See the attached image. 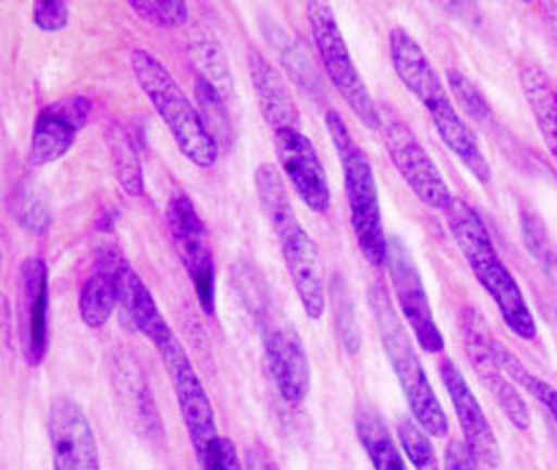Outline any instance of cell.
I'll use <instances>...</instances> for the list:
<instances>
[{
	"instance_id": "obj_1",
	"label": "cell",
	"mask_w": 557,
	"mask_h": 470,
	"mask_svg": "<svg viewBox=\"0 0 557 470\" xmlns=\"http://www.w3.org/2000/svg\"><path fill=\"white\" fill-rule=\"evenodd\" d=\"M388 54L400 83L422 103L443 144L479 183H490L492 168L474 131L461 118L422 46L405 28L394 26L388 34Z\"/></svg>"
},
{
	"instance_id": "obj_2",
	"label": "cell",
	"mask_w": 557,
	"mask_h": 470,
	"mask_svg": "<svg viewBox=\"0 0 557 470\" xmlns=\"http://www.w3.org/2000/svg\"><path fill=\"white\" fill-rule=\"evenodd\" d=\"M444 214L453 239L474 272L478 283L495 301L505 326L518 338L527 342L535 338L536 322L527 298L496 251L492 235L478 211L466 200L455 199Z\"/></svg>"
},
{
	"instance_id": "obj_3",
	"label": "cell",
	"mask_w": 557,
	"mask_h": 470,
	"mask_svg": "<svg viewBox=\"0 0 557 470\" xmlns=\"http://www.w3.org/2000/svg\"><path fill=\"white\" fill-rule=\"evenodd\" d=\"M129 63L139 89L164 121L180 152L197 168H213L220 157V147L206 129L196 104L188 100L168 66L147 49H133Z\"/></svg>"
},
{
	"instance_id": "obj_4",
	"label": "cell",
	"mask_w": 557,
	"mask_h": 470,
	"mask_svg": "<svg viewBox=\"0 0 557 470\" xmlns=\"http://www.w3.org/2000/svg\"><path fill=\"white\" fill-rule=\"evenodd\" d=\"M324 122L344 171L350 225L359 251L370 265L385 267L388 258V239L383 231L373 165L364 150L357 145L342 113L327 110Z\"/></svg>"
},
{
	"instance_id": "obj_5",
	"label": "cell",
	"mask_w": 557,
	"mask_h": 470,
	"mask_svg": "<svg viewBox=\"0 0 557 470\" xmlns=\"http://www.w3.org/2000/svg\"><path fill=\"white\" fill-rule=\"evenodd\" d=\"M371 310L379 326L383 350L387 354L394 373L405 392L414 420L435 440H444L449 434L448 417L444 413L440 397L426 376L413 339L400 321L396 307L392 304L387 289L382 284L371 287Z\"/></svg>"
},
{
	"instance_id": "obj_6",
	"label": "cell",
	"mask_w": 557,
	"mask_h": 470,
	"mask_svg": "<svg viewBox=\"0 0 557 470\" xmlns=\"http://www.w3.org/2000/svg\"><path fill=\"white\" fill-rule=\"evenodd\" d=\"M307 17H309L313 44L331 84L344 98L348 109L352 110L354 115L362 122V126L379 131V104L374 103L364 78L359 74L350 57L330 2L310 0L307 2Z\"/></svg>"
},
{
	"instance_id": "obj_7",
	"label": "cell",
	"mask_w": 557,
	"mask_h": 470,
	"mask_svg": "<svg viewBox=\"0 0 557 470\" xmlns=\"http://www.w3.org/2000/svg\"><path fill=\"white\" fill-rule=\"evenodd\" d=\"M165 223L173 240L174 251L190 279L197 301L208 318L216 313V265L213 248L194 200L176 191L165 206Z\"/></svg>"
},
{
	"instance_id": "obj_8",
	"label": "cell",
	"mask_w": 557,
	"mask_h": 470,
	"mask_svg": "<svg viewBox=\"0 0 557 470\" xmlns=\"http://www.w3.org/2000/svg\"><path fill=\"white\" fill-rule=\"evenodd\" d=\"M379 112L380 135L400 178L426 208L446 211L455 197L440 168L396 110L388 104H379Z\"/></svg>"
},
{
	"instance_id": "obj_9",
	"label": "cell",
	"mask_w": 557,
	"mask_h": 470,
	"mask_svg": "<svg viewBox=\"0 0 557 470\" xmlns=\"http://www.w3.org/2000/svg\"><path fill=\"white\" fill-rule=\"evenodd\" d=\"M461 342L466 348L472 370L478 374L479 382H483L486 391L492 394L502 413L509 418L518 431L530 429L531 413L527 400L522 399L518 388L509 382L500 362L496 359L495 336L484 321L483 313L474 307H461L458 313Z\"/></svg>"
},
{
	"instance_id": "obj_10",
	"label": "cell",
	"mask_w": 557,
	"mask_h": 470,
	"mask_svg": "<svg viewBox=\"0 0 557 470\" xmlns=\"http://www.w3.org/2000/svg\"><path fill=\"white\" fill-rule=\"evenodd\" d=\"M16 319L20 350L26 364H42L49 348V269L40 257H28L17 269Z\"/></svg>"
},
{
	"instance_id": "obj_11",
	"label": "cell",
	"mask_w": 557,
	"mask_h": 470,
	"mask_svg": "<svg viewBox=\"0 0 557 470\" xmlns=\"http://www.w3.org/2000/svg\"><path fill=\"white\" fill-rule=\"evenodd\" d=\"M387 270L392 289L403 318L408 322L417 344L429 354L444 350V336L434 319L431 301L423 286L422 275L413 257L399 239H388Z\"/></svg>"
},
{
	"instance_id": "obj_12",
	"label": "cell",
	"mask_w": 557,
	"mask_h": 470,
	"mask_svg": "<svg viewBox=\"0 0 557 470\" xmlns=\"http://www.w3.org/2000/svg\"><path fill=\"white\" fill-rule=\"evenodd\" d=\"M194 453L220 435L213 403L178 338L161 352Z\"/></svg>"
},
{
	"instance_id": "obj_13",
	"label": "cell",
	"mask_w": 557,
	"mask_h": 470,
	"mask_svg": "<svg viewBox=\"0 0 557 470\" xmlns=\"http://www.w3.org/2000/svg\"><path fill=\"white\" fill-rule=\"evenodd\" d=\"M275 157L296 196L315 214L331 208L330 182L321 157L309 136L300 129L274 131Z\"/></svg>"
},
{
	"instance_id": "obj_14",
	"label": "cell",
	"mask_w": 557,
	"mask_h": 470,
	"mask_svg": "<svg viewBox=\"0 0 557 470\" xmlns=\"http://www.w3.org/2000/svg\"><path fill=\"white\" fill-rule=\"evenodd\" d=\"M49 446L54 470H101L95 432L83 408L57 397L49 406Z\"/></svg>"
},
{
	"instance_id": "obj_15",
	"label": "cell",
	"mask_w": 557,
	"mask_h": 470,
	"mask_svg": "<svg viewBox=\"0 0 557 470\" xmlns=\"http://www.w3.org/2000/svg\"><path fill=\"white\" fill-rule=\"evenodd\" d=\"M91 113L92 101L83 95L66 96L46 104L35 119L28 161L34 165L60 161L74 147Z\"/></svg>"
},
{
	"instance_id": "obj_16",
	"label": "cell",
	"mask_w": 557,
	"mask_h": 470,
	"mask_svg": "<svg viewBox=\"0 0 557 470\" xmlns=\"http://www.w3.org/2000/svg\"><path fill=\"white\" fill-rule=\"evenodd\" d=\"M440 373L444 388L448 392L453 408L457 413L463 443H466L470 455L478 466L486 467L490 470L498 469L502 466L500 444H498L495 432L487 422L484 409L479 405L474 392L469 387V383L463 379L457 364L449 359H444L441 362Z\"/></svg>"
},
{
	"instance_id": "obj_17",
	"label": "cell",
	"mask_w": 557,
	"mask_h": 470,
	"mask_svg": "<svg viewBox=\"0 0 557 470\" xmlns=\"http://www.w3.org/2000/svg\"><path fill=\"white\" fill-rule=\"evenodd\" d=\"M275 235L307 318L319 321L326 310V284H324V265H322L318 244L300 222L293 223L292 226H287Z\"/></svg>"
},
{
	"instance_id": "obj_18",
	"label": "cell",
	"mask_w": 557,
	"mask_h": 470,
	"mask_svg": "<svg viewBox=\"0 0 557 470\" xmlns=\"http://www.w3.org/2000/svg\"><path fill=\"white\" fill-rule=\"evenodd\" d=\"M265 356L270 376L284 403L298 406L309 396L310 361L300 335L289 324L274 322L267 327Z\"/></svg>"
},
{
	"instance_id": "obj_19",
	"label": "cell",
	"mask_w": 557,
	"mask_h": 470,
	"mask_svg": "<svg viewBox=\"0 0 557 470\" xmlns=\"http://www.w3.org/2000/svg\"><path fill=\"white\" fill-rule=\"evenodd\" d=\"M119 309L131 330L145 336L157 352L161 354L176 339L144 279L131 269L126 260L119 269Z\"/></svg>"
},
{
	"instance_id": "obj_20",
	"label": "cell",
	"mask_w": 557,
	"mask_h": 470,
	"mask_svg": "<svg viewBox=\"0 0 557 470\" xmlns=\"http://www.w3.org/2000/svg\"><path fill=\"white\" fill-rule=\"evenodd\" d=\"M248 66L261 118L274 131L300 129V110L286 78L258 51L249 52Z\"/></svg>"
},
{
	"instance_id": "obj_21",
	"label": "cell",
	"mask_w": 557,
	"mask_h": 470,
	"mask_svg": "<svg viewBox=\"0 0 557 470\" xmlns=\"http://www.w3.org/2000/svg\"><path fill=\"white\" fill-rule=\"evenodd\" d=\"M124 258L107 252L78 293V316L89 330H100L119 307V269Z\"/></svg>"
},
{
	"instance_id": "obj_22",
	"label": "cell",
	"mask_w": 557,
	"mask_h": 470,
	"mask_svg": "<svg viewBox=\"0 0 557 470\" xmlns=\"http://www.w3.org/2000/svg\"><path fill=\"white\" fill-rule=\"evenodd\" d=\"M521 86L545 147L557 162V101L550 78L540 66H528L522 70Z\"/></svg>"
},
{
	"instance_id": "obj_23",
	"label": "cell",
	"mask_w": 557,
	"mask_h": 470,
	"mask_svg": "<svg viewBox=\"0 0 557 470\" xmlns=\"http://www.w3.org/2000/svg\"><path fill=\"white\" fill-rule=\"evenodd\" d=\"M356 432L374 470H408L396 441L374 409L357 411Z\"/></svg>"
},
{
	"instance_id": "obj_24",
	"label": "cell",
	"mask_w": 557,
	"mask_h": 470,
	"mask_svg": "<svg viewBox=\"0 0 557 470\" xmlns=\"http://www.w3.org/2000/svg\"><path fill=\"white\" fill-rule=\"evenodd\" d=\"M255 188H257L261 211L265 214L275 234L298 222L283 173L277 165L270 164V162L258 165L255 171Z\"/></svg>"
},
{
	"instance_id": "obj_25",
	"label": "cell",
	"mask_w": 557,
	"mask_h": 470,
	"mask_svg": "<svg viewBox=\"0 0 557 470\" xmlns=\"http://www.w3.org/2000/svg\"><path fill=\"white\" fill-rule=\"evenodd\" d=\"M188 57L196 66L197 77L205 78L206 83L211 84L223 96V100L232 98L234 78L231 65L216 39L206 32H194L188 39Z\"/></svg>"
},
{
	"instance_id": "obj_26",
	"label": "cell",
	"mask_w": 557,
	"mask_h": 470,
	"mask_svg": "<svg viewBox=\"0 0 557 470\" xmlns=\"http://www.w3.org/2000/svg\"><path fill=\"white\" fill-rule=\"evenodd\" d=\"M110 153H112L113 170L119 185L129 197L144 196L145 178L138 147L129 131L121 124L110 127Z\"/></svg>"
},
{
	"instance_id": "obj_27",
	"label": "cell",
	"mask_w": 557,
	"mask_h": 470,
	"mask_svg": "<svg viewBox=\"0 0 557 470\" xmlns=\"http://www.w3.org/2000/svg\"><path fill=\"white\" fill-rule=\"evenodd\" d=\"M124 399H126L127 409L131 418L135 422V429L141 432V435L150 441L164 440L162 431L161 417L157 411L156 399L147 383L136 376H126V387H124Z\"/></svg>"
},
{
	"instance_id": "obj_28",
	"label": "cell",
	"mask_w": 557,
	"mask_h": 470,
	"mask_svg": "<svg viewBox=\"0 0 557 470\" xmlns=\"http://www.w3.org/2000/svg\"><path fill=\"white\" fill-rule=\"evenodd\" d=\"M495 354L507 376L512 379L518 385H521L524 391L530 392L531 396L535 397L536 400H540L548 409V413L553 415L554 422L557 423L556 388L550 383L539 379L536 374L531 373L527 366L522 364L521 359L510 348L500 344L498 339H495Z\"/></svg>"
},
{
	"instance_id": "obj_29",
	"label": "cell",
	"mask_w": 557,
	"mask_h": 470,
	"mask_svg": "<svg viewBox=\"0 0 557 470\" xmlns=\"http://www.w3.org/2000/svg\"><path fill=\"white\" fill-rule=\"evenodd\" d=\"M194 89H196L197 103H199L197 110H199L209 135L213 136L218 147L231 144L232 124L225 110L223 96L211 84L206 83L205 78L200 77H197Z\"/></svg>"
},
{
	"instance_id": "obj_30",
	"label": "cell",
	"mask_w": 557,
	"mask_h": 470,
	"mask_svg": "<svg viewBox=\"0 0 557 470\" xmlns=\"http://www.w3.org/2000/svg\"><path fill=\"white\" fill-rule=\"evenodd\" d=\"M400 448L417 470H440V460L435 455L432 435L417 420L403 418L397 425Z\"/></svg>"
},
{
	"instance_id": "obj_31",
	"label": "cell",
	"mask_w": 557,
	"mask_h": 470,
	"mask_svg": "<svg viewBox=\"0 0 557 470\" xmlns=\"http://www.w3.org/2000/svg\"><path fill=\"white\" fill-rule=\"evenodd\" d=\"M127 5L148 25L168 30L187 25L190 16L188 4L183 0H131Z\"/></svg>"
},
{
	"instance_id": "obj_32",
	"label": "cell",
	"mask_w": 557,
	"mask_h": 470,
	"mask_svg": "<svg viewBox=\"0 0 557 470\" xmlns=\"http://www.w3.org/2000/svg\"><path fill=\"white\" fill-rule=\"evenodd\" d=\"M446 75H448L453 98L458 101L463 112L478 124H483V126L490 124L493 121L492 107L487 103L483 92L479 91L478 87L458 70H448Z\"/></svg>"
},
{
	"instance_id": "obj_33",
	"label": "cell",
	"mask_w": 557,
	"mask_h": 470,
	"mask_svg": "<svg viewBox=\"0 0 557 470\" xmlns=\"http://www.w3.org/2000/svg\"><path fill=\"white\" fill-rule=\"evenodd\" d=\"M521 225L522 237L531 257L535 258L539 265L547 272L548 277H553L557 283V255L548 243L544 223L540 222V218L535 214H524Z\"/></svg>"
},
{
	"instance_id": "obj_34",
	"label": "cell",
	"mask_w": 557,
	"mask_h": 470,
	"mask_svg": "<svg viewBox=\"0 0 557 470\" xmlns=\"http://www.w3.org/2000/svg\"><path fill=\"white\" fill-rule=\"evenodd\" d=\"M200 470H244L239 453L232 440L218 435L196 453Z\"/></svg>"
},
{
	"instance_id": "obj_35",
	"label": "cell",
	"mask_w": 557,
	"mask_h": 470,
	"mask_svg": "<svg viewBox=\"0 0 557 470\" xmlns=\"http://www.w3.org/2000/svg\"><path fill=\"white\" fill-rule=\"evenodd\" d=\"M333 310L336 316V326H338L339 338L344 342V347L348 352H357L361 339L357 331L356 318H354L352 305L347 300V295L342 292L344 287H333Z\"/></svg>"
},
{
	"instance_id": "obj_36",
	"label": "cell",
	"mask_w": 557,
	"mask_h": 470,
	"mask_svg": "<svg viewBox=\"0 0 557 470\" xmlns=\"http://www.w3.org/2000/svg\"><path fill=\"white\" fill-rule=\"evenodd\" d=\"M32 20L39 30L54 34L69 25L70 9L63 0H37L32 8Z\"/></svg>"
},
{
	"instance_id": "obj_37",
	"label": "cell",
	"mask_w": 557,
	"mask_h": 470,
	"mask_svg": "<svg viewBox=\"0 0 557 470\" xmlns=\"http://www.w3.org/2000/svg\"><path fill=\"white\" fill-rule=\"evenodd\" d=\"M30 190L23 191L22 200H20V222L26 226V228H30L34 232H44L48 228L49 225V214L44 208L42 202H40L34 194H28Z\"/></svg>"
},
{
	"instance_id": "obj_38",
	"label": "cell",
	"mask_w": 557,
	"mask_h": 470,
	"mask_svg": "<svg viewBox=\"0 0 557 470\" xmlns=\"http://www.w3.org/2000/svg\"><path fill=\"white\" fill-rule=\"evenodd\" d=\"M444 470H478V463L467 449L466 443L453 440L444 452Z\"/></svg>"
},
{
	"instance_id": "obj_39",
	"label": "cell",
	"mask_w": 557,
	"mask_h": 470,
	"mask_svg": "<svg viewBox=\"0 0 557 470\" xmlns=\"http://www.w3.org/2000/svg\"><path fill=\"white\" fill-rule=\"evenodd\" d=\"M265 470H277V469H275V466H272V463H269V466L265 467Z\"/></svg>"
},
{
	"instance_id": "obj_40",
	"label": "cell",
	"mask_w": 557,
	"mask_h": 470,
	"mask_svg": "<svg viewBox=\"0 0 557 470\" xmlns=\"http://www.w3.org/2000/svg\"><path fill=\"white\" fill-rule=\"evenodd\" d=\"M554 95H556V101H557V89H556V91H554Z\"/></svg>"
}]
</instances>
